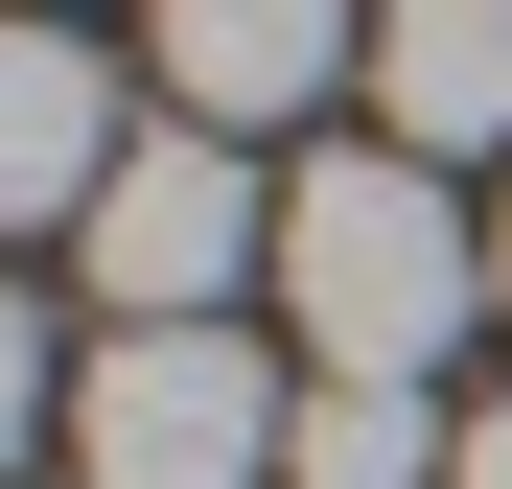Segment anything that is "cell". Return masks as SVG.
Segmentation results:
<instances>
[{"mask_svg": "<svg viewBox=\"0 0 512 489\" xmlns=\"http://www.w3.org/2000/svg\"><path fill=\"white\" fill-rule=\"evenodd\" d=\"M419 466H466V443L419 420V396H350V373H326V396H303V466H280V489H419Z\"/></svg>", "mask_w": 512, "mask_h": 489, "instance_id": "7", "label": "cell"}, {"mask_svg": "<svg viewBox=\"0 0 512 489\" xmlns=\"http://www.w3.org/2000/svg\"><path fill=\"white\" fill-rule=\"evenodd\" d=\"M117 163H140V94L47 24V0H0V233H47V210L94 233V187H117Z\"/></svg>", "mask_w": 512, "mask_h": 489, "instance_id": "4", "label": "cell"}, {"mask_svg": "<svg viewBox=\"0 0 512 489\" xmlns=\"http://www.w3.org/2000/svg\"><path fill=\"white\" fill-rule=\"evenodd\" d=\"M280 303H303V350L350 373V396H419V373L489 326V233L443 210V163L350 140V163L280 187Z\"/></svg>", "mask_w": 512, "mask_h": 489, "instance_id": "1", "label": "cell"}, {"mask_svg": "<svg viewBox=\"0 0 512 489\" xmlns=\"http://www.w3.org/2000/svg\"><path fill=\"white\" fill-rule=\"evenodd\" d=\"M256 466H303V420L233 326H117L70 373V489H256Z\"/></svg>", "mask_w": 512, "mask_h": 489, "instance_id": "2", "label": "cell"}, {"mask_svg": "<svg viewBox=\"0 0 512 489\" xmlns=\"http://www.w3.org/2000/svg\"><path fill=\"white\" fill-rule=\"evenodd\" d=\"M443 489H512V420H466V466H443Z\"/></svg>", "mask_w": 512, "mask_h": 489, "instance_id": "9", "label": "cell"}, {"mask_svg": "<svg viewBox=\"0 0 512 489\" xmlns=\"http://www.w3.org/2000/svg\"><path fill=\"white\" fill-rule=\"evenodd\" d=\"M489 303H512V210H489Z\"/></svg>", "mask_w": 512, "mask_h": 489, "instance_id": "10", "label": "cell"}, {"mask_svg": "<svg viewBox=\"0 0 512 489\" xmlns=\"http://www.w3.org/2000/svg\"><path fill=\"white\" fill-rule=\"evenodd\" d=\"M233 257H280V187H256V140L210 117H140V163L94 187V233H70V280H94L117 326H210Z\"/></svg>", "mask_w": 512, "mask_h": 489, "instance_id": "3", "label": "cell"}, {"mask_svg": "<svg viewBox=\"0 0 512 489\" xmlns=\"http://www.w3.org/2000/svg\"><path fill=\"white\" fill-rule=\"evenodd\" d=\"M373 117H396V163H489L512 140V0H396L373 24Z\"/></svg>", "mask_w": 512, "mask_h": 489, "instance_id": "6", "label": "cell"}, {"mask_svg": "<svg viewBox=\"0 0 512 489\" xmlns=\"http://www.w3.org/2000/svg\"><path fill=\"white\" fill-rule=\"evenodd\" d=\"M140 24H163V117H210V140L350 94V0H140Z\"/></svg>", "mask_w": 512, "mask_h": 489, "instance_id": "5", "label": "cell"}, {"mask_svg": "<svg viewBox=\"0 0 512 489\" xmlns=\"http://www.w3.org/2000/svg\"><path fill=\"white\" fill-rule=\"evenodd\" d=\"M47 443V280H0V466Z\"/></svg>", "mask_w": 512, "mask_h": 489, "instance_id": "8", "label": "cell"}]
</instances>
